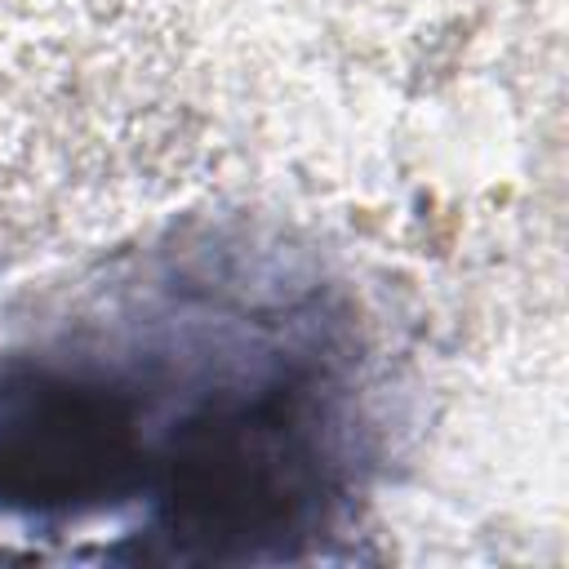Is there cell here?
<instances>
[{
	"instance_id": "cell-1",
	"label": "cell",
	"mask_w": 569,
	"mask_h": 569,
	"mask_svg": "<svg viewBox=\"0 0 569 569\" xmlns=\"http://www.w3.org/2000/svg\"><path fill=\"white\" fill-rule=\"evenodd\" d=\"M129 400L58 365L0 369V507L89 511L133 485Z\"/></svg>"
}]
</instances>
